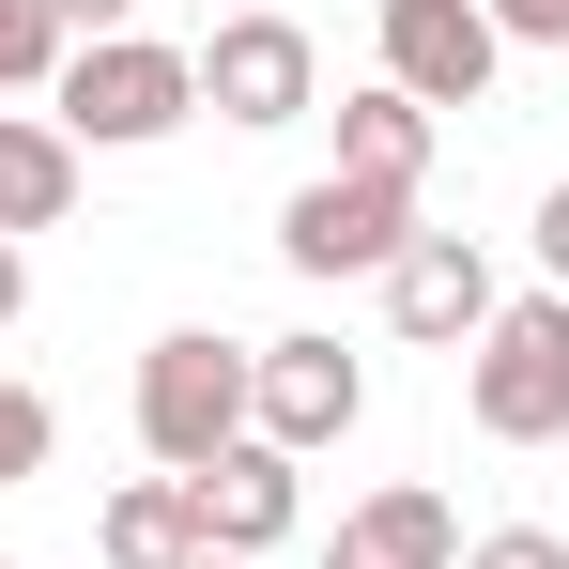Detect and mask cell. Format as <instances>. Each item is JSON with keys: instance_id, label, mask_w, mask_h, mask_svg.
<instances>
[{"instance_id": "1", "label": "cell", "mask_w": 569, "mask_h": 569, "mask_svg": "<svg viewBox=\"0 0 569 569\" xmlns=\"http://www.w3.org/2000/svg\"><path fill=\"white\" fill-rule=\"evenodd\" d=\"M186 108H200V62L154 47V31H93V47H62V78H47V123H62L78 154H154Z\"/></svg>"}, {"instance_id": "2", "label": "cell", "mask_w": 569, "mask_h": 569, "mask_svg": "<svg viewBox=\"0 0 569 569\" xmlns=\"http://www.w3.org/2000/svg\"><path fill=\"white\" fill-rule=\"evenodd\" d=\"M462 416L492 447H569V292H508L462 339Z\"/></svg>"}, {"instance_id": "3", "label": "cell", "mask_w": 569, "mask_h": 569, "mask_svg": "<svg viewBox=\"0 0 569 569\" xmlns=\"http://www.w3.org/2000/svg\"><path fill=\"white\" fill-rule=\"evenodd\" d=\"M139 447H154L170 477H200L216 447H247V339L170 323V339L139 355Z\"/></svg>"}, {"instance_id": "4", "label": "cell", "mask_w": 569, "mask_h": 569, "mask_svg": "<svg viewBox=\"0 0 569 569\" xmlns=\"http://www.w3.org/2000/svg\"><path fill=\"white\" fill-rule=\"evenodd\" d=\"M186 62H200V108H216V123H308V93H323V47L292 31L278 0L216 16V31H200Z\"/></svg>"}, {"instance_id": "5", "label": "cell", "mask_w": 569, "mask_h": 569, "mask_svg": "<svg viewBox=\"0 0 569 569\" xmlns=\"http://www.w3.org/2000/svg\"><path fill=\"white\" fill-rule=\"evenodd\" d=\"M370 416V355H339V339H247V431L308 462V447H339Z\"/></svg>"}, {"instance_id": "6", "label": "cell", "mask_w": 569, "mask_h": 569, "mask_svg": "<svg viewBox=\"0 0 569 569\" xmlns=\"http://www.w3.org/2000/svg\"><path fill=\"white\" fill-rule=\"evenodd\" d=\"M416 247V186H355V170H323V186L278 200V262L292 278H385Z\"/></svg>"}, {"instance_id": "7", "label": "cell", "mask_w": 569, "mask_h": 569, "mask_svg": "<svg viewBox=\"0 0 569 569\" xmlns=\"http://www.w3.org/2000/svg\"><path fill=\"white\" fill-rule=\"evenodd\" d=\"M385 93H416V108H477L492 93V62H508V31L477 16V0H385Z\"/></svg>"}, {"instance_id": "8", "label": "cell", "mask_w": 569, "mask_h": 569, "mask_svg": "<svg viewBox=\"0 0 569 569\" xmlns=\"http://www.w3.org/2000/svg\"><path fill=\"white\" fill-rule=\"evenodd\" d=\"M492 308H508V292H492V247H477V231H416V247L385 262V323L431 339V355H462Z\"/></svg>"}, {"instance_id": "9", "label": "cell", "mask_w": 569, "mask_h": 569, "mask_svg": "<svg viewBox=\"0 0 569 569\" xmlns=\"http://www.w3.org/2000/svg\"><path fill=\"white\" fill-rule=\"evenodd\" d=\"M186 508H200V555H278L292 539V462L247 431V447H216V462L186 477Z\"/></svg>"}, {"instance_id": "10", "label": "cell", "mask_w": 569, "mask_h": 569, "mask_svg": "<svg viewBox=\"0 0 569 569\" xmlns=\"http://www.w3.org/2000/svg\"><path fill=\"white\" fill-rule=\"evenodd\" d=\"M323 569H462V508H447L431 477H385L370 508H339Z\"/></svg>"}, {"instance_id": "11", "label": "cell", "mask_w": 569, "mask_h": 569, "mask_svg": "<svg viewBox=\"0 0 569 569\" xmlns=\"http://www.w3.org/2000/svg\"><path fill=\"white\" fill-rule=\"evenodd\" d=\"M62 216H78V139L31 123V108H0V247L16 231H62Z\"/></svg>"}, {"instance_id": "12", "label": "cell", "mask_w": 569, "mask_h": 569, "mask_svg": "<svg viewBox=\"0 0 569 569\" xmlns=\"http://www.w3.org/2000/svg\"><path fill=\"white\" fill-rule=\"evenodd\" d=\"M93 555L108 569H200V508H186V477H123L93 508Z\"/></svg>"}, {"instance_id": "13", "label": "cell", "mask_w": 569, "mask_h": 569, "mask_svg": "<svg viewBox=\"0 0 569 569\" xmlns=\"http://www.w3.org/2000/svg\"><path fill=\"white\" fill-rule=\"evenodd\" d=\"M339 170H355V186H416V170H431V108L416 93H339Z\"/></svg>"}, {"instance_id": "14", "label": "cell", "mask_w": 569, "mask_h": 569, "mask_svg": "<svg viewBox=\"0 0 569 569\" xmlns=\"http://www.w3.org/2000/svg\"><path fill=\"white\" fill-rule=\"evenodd\" d=\"M62 47H78V31H62L47 0H0V93H47V78H62Z\"/></svg>"}, {"instance_id": "15", "label": "cell", "mask_w": 569, "mask_h": 569, "mask_svg": "<svg viewBox=\"0 0 569 569\" xmlns=\"http://www.w3.org/2000/svg\"><path fill=\"white\" fill-rule=\"evenodd\" d=\"M62 447V416H47V385H0V492H31Z\"/></svg>"}, {"instance_id": "16", "label": "cell", "mask_w": 569, "mask_h": 569, "mask_svg": "<svg viewBox=\"0 0 569 569\" xmlns=\"http://www.w3.org/2000/svg\"><path fill=\"white\" fill-rule=\"evenodd\" d=\"M462 569H569L555 523H492V539H462Z\"/></svg>"}, {"instance_id": "17", "label": "cell", "mask_w": 569, "mask_h": 569, "mask_svg": "<svg viewBox=\"0 0 569 569\" xmlns=\"http://www.w3.org/2000/svg\"><path fill=\"white\" fill-rule=\"evenodd\" d=\"M477 16H492L508 47H569V0H477Z\"/></svg>"}, {"instance_id": "18", "label": "cell", "mask_w": 569, "mask_h": 569, "mask_svg": "<svg viewBox=\"0 0 569 569\" xmlns=\"http://www.w3.org/2000/svg\"><path fill=\"white\" fill-rule=\"evenodd\" d=\"M539 278H555V292H569V186H555V200H539Z\"/></svg>"}, {"instance_id": "19", "label": "cell", "mask_w": 569, "mask_h": 569, "mask_svg": "<svg viewBox=\"0 0 569 569\" xmlns=\"http://www.w3.org/2000/svg\"><path fill=\"white\" fill-rule=\"evenodd\" d=\"M47 16H62V31H78V47H93V31H123V16H139V0H47Z\"/></svg>"}, {"instance_id": "20", "label": "cell", "mask_w": 569, "mask_h": 569, "mask_svg": "<svg viewBox=\"0 0 569 569\" xmlns=\"http://www.w3.org/2000/svg\"><path fill=\"white\" fill-rule=\"evenodd\" d=\"M16 308H31V262H16V247H0V339H16Z\"/></svg>"}, {"instance_id": "21", "label": "cell", "mask_w": 569, "mask_h": 569, "mask_svg": "<svg viewBox=\"0 0 569 569\" xmlns=\"http://www.w3.org/2000/svg\"><path fill=\"white\" fill-rule=\"evenodd\" d=\"M200 569H262V555H200Z\"/></svg>"}, {"instance_id": "22", "label": "cell", "mask_w": 569, "mask_h": 569, "mask_svg": "<svg viewBox=\"0 0 569 569\" xmlns=\"http://www.w3.org/2000/svg\"><path fill=\"white\" fill-rule=\"evenodd\" d=\"M200 16H247V0H200Z\"/></svg>"}]
</instances>
